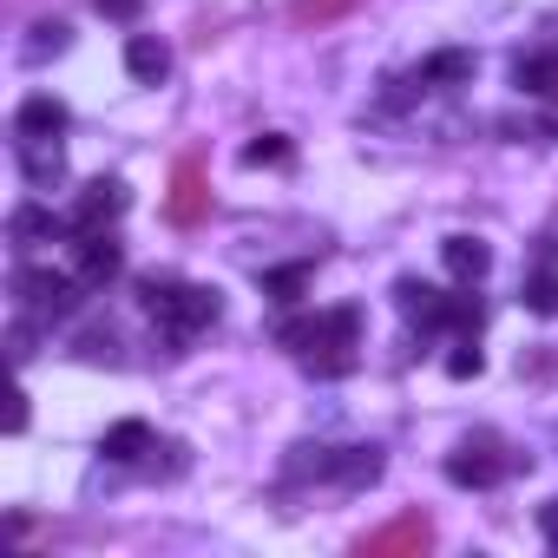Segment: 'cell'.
Segmentation results:
<instances>
[{
    "instance_id": "6da1fadb",
    "label": "cell",
    "mask_w": 558,
    "mask_h": 558,
    "mask_svg": "<svg viewBox=\"0 0 558 558\" xmlns=\"http://www.w3.org/2000/svg\"><path fill=\"white\" fill-rule=\"evenodd\" d=\"M138 310H151V316L171 329V342H191L197 329H210V323L223 316L217 290L178 283V276H145V283H138Z\"/></svg>"
},
{
    "instance_id": "7a4b0ae2",
    "label": "cell",
    "mask_w": 558,
    "mask_h": 558,
    "mask_svg": "<svg viewBox=\"0 0 558 558\" xmlns=\"http://www.w3.org/2000/svg\"><path fill=\"white\" fill-rule=\"evenodd\" d=\"M80 290L86 283H73V276H60V269H34V263L14 269V296H21L27 316H66L80 303Z\"/></svg>"
},
{
    "instance_id": "3957f363",
    "label": "cell",
    "mask_w": 558,
    "mask_h": 558,
    "mask_svg": "<svg viewBox=\"0 0 558 558\" xmlns=\"http://www.w3.org/2000/svg\"><path fill=\"white\" fill-rule=\"evenodd\" d=\"M355 551L362 558H421V551H434V519L427 512H401V519L375 525Z\"/></svg>"
},
{
    "instance_id": "277c9868",
    "label": "cell",
    "mask_w": 558,
    "mask_h": 558,
    "mask_svg": "<svg viewBox=\"0 0 558 558\" xmlns=\"http://www.w3.org/2000/svg\"><path fill=\"white\" fill-rule=\"evenodd\" d=\"M165 210H171L178 230H197V223L210 217V178H204V165H197L191 151L171 165V197H165Z\"/></svg>"
},
{
    "instance_id": "5b68a950",
    "label": "cell",
    "mask_w": 558,
    "mask_h": 558,
    "mask_svg": "<svg viewBox=\"0 0 558 558\" xmlns=\"http://www.w3.org/2000/svg\"><path fill=\"white\" fill-rule=\"evenodd\" d=\"M119 210H125V184H119V178H99V184L80 191V204H73V230H80V236H86V230H106Z\"/></svg>"
},
{
    "instance_id": "8992f818",
    "label": "cell",
    "mask_w": 558,
    "mask_h": 558,
    "mask_svg": "<svg viewBox=\"0 0 558 558\" xmlns=\"http://www.w3.org/2000/svg\"><path fill=\"white\" fill-rule=\"evenodd\" d=\"M119 269H125V250H119L106 230H86V236H80V283H86V290H106Z\"/></svg>"
},
{
    "instance_id": "52a82bcc",
    "label": "cell",
    "mask_w": 558,
    "mask_h": 558,
    "mask_svg": "<svg viewBox=\"0 0 558 558\" xmlns=\"http://www.w3.org/2000/svg\"><path fill=\"white\" fill-rule=\"evenodd\" d=\"M21 178H27L34 191L66 184V151H60V138H21Z\"/></svg>"
},
{
    "instance_id": "ba28073f",
    "label": "cell",
    "mask_w": 558,
    "mask_h": 558,
    "mask_svg": "<svg viewBox=\"0 0 558 558\" xmlns=\"http://www.w3.org/2000/svg\"><path fill=\"white\" fill-rule=\"evenodd\" d=\"M499 473H506V460L493 453V440H466V447L447 460V480H453V486H493Z\"/></svg>"
},
{
    "instance_id": "9c48e42d",
    "label": "cell",
    "mask_w": 558,
    "mask_h": 558,
    "mask_svg": "<svg viewBox=\"0 0 558 558\" xmlns=\"http://www.w3.org/2000/svg\"><path fill=\"white\" fill-rule=\"evenodd\" d=\"M125 73H132L138 86H158V80L171 73V47L151 40V34H132V40H125Z\"/></svg>"
},
{
    "instance_id": "30bf717a",
    "label": "cell",
    "mask_w": 558,
    "mask_h": 558,
    "mask_svg": "<svg viewBox=\"0 0 558 558\" xmlns=\"http://www.w3.org/2000/svg\"><path fill=\"white\" fill-rule=\"evenodd\" d=\"M473 73H480V60H473L466 47H447V53H434V60L421 66V86H440V93H453V86H473Z\"/></svg>"
},
{
    "instance_id": "8fae6325",
    "label": "cell",
    "mask_w": 558,
    "mask_h": 558,
    "mask_svg": "<svg viewBox=\"0 0 558 558\" xmlns=\"http://www.w3.org/2000/svg\"><path fill=\"white\" fill-rule=\"evenodd\" d=\"M14 125H21V138H60V132H66V106L47 99V93H34V99L14 112Z\"/></svg>"
},
{
    "instance_id": "7c38bea8",
    "label": "cell",
    "mask_w": 558,
    "mask_h": 558,
    "mask_svg": "<svg viewBox=\"0 0 558 558\" xmlns=\"http://www.w3.org/2000/svg\"><path fill=\"white\" fill-rule=\"evenodd\" d=\"M440 256H447V269L460 276V283H480V276L493 269V250H486L480 236H447V243H440Z\"/></svg>"
},
{
    "instance_id": "4fadbf2b",
    "label": "cell",
    "mask_w": 558,
    "mask_h": 558,
    "mask_svg": "<svg viewBox=\"0 0 558 558\" xmlns=\"http://www.w3.org/2000/svg\"><path fill=\"white\" fill-rule=\"evenodd\" d=\"M512 86L519 93H538V99H558V53H519Z\"/></svg>"
},
{
    "instance_id": "5bb4252c",
    "label": "cell",
    "mask_w": 558,
    "mask_h": 558,
    "mask_svg": "<svg viewBox=\"0 0 558 558\" xmlns=\"http://www.w3.org/2000/svg\"><path fill=\"white\" fill-rule=\"evenodd\" d=\"M395 310H401L408 323H447V303H440L427 283H414V276H408V283H395Z\"/></svg>"
},
{
    "instance_id": "9a60e30c",
    "label": "cell",
    "mask_w": 558,
    "mask_h": 558,
    "mask_svg": "<svg viewBox=\"0 0 558 558\" xmlns=\"http://www.w3.org/2000/svg\"><path fill=\"white\" fill-rule=\"evenodd\" d=\"M53 230H60V223H53V210H47V204H21V210L8 217V236H14L21 250H34V243H47Z\"/></svg>"
},
{
    "instance_id": "2e32d148",
    "label": "cell",
    "mask_w": 558,
    "mask_h": 558,
    "mask_svg": "<svg viewBox=\"0 0 558 558\" xmlns=\"http://www.w3.org/2000/svg\"><path fill=\"white\" fill-rule=\"evenodd\" d=\"M99 453L106 460H138V453H151V427L145 421H119V427H106Z\"/></svg>"
},
{
    "instance_id": "e0dca14e",
    "label": "cell",
    "mask_w": 558,
    "mask_h": 558,
    "mask_svg": "<svg viewBox=\"0 0 558 558\" xmlns=\"http://www.w3.org/2000/svg\"><path fill=\"white\" fill-rule=\"evenodd\" d=\"M336 480H342V486H375V480H381V447H349V453H336Z\"/></svg>"
},
{
    "instance_id": "ac0fdd59",
    "label": "cell",
    "mask_w": 558,
    "mask_h": 558,
    "mask_svg": "<svg viewBox=\"0 0 558 558\" xmlns=\"http://www.w3.org/2000/svg\"><path fill=\"white\" fill-rule=\"evenodd\" d=\"M303 290H310V263H283V269L263 276V296L269 303H303Z\"/></svg>"
},
{
    "instance_id": "d6986e66",
    "label": "cell",
    "mask_w": 558,
    "mask_h": 558,
    "mask_svg": "<svg viewBox=\"0 0 558 558\" xmlns=\"http://www.w3.org/2000/svg\"><path fill=\"white\" fill-rule=\"evenodd\" d=\"M355 8H362V0H290V21L296 27H329V21H342Z\"/></svg>"
},
{
    "instance_id": "ffe728a7",
    "label": "cell",
    "mask_w": 558,
    "mask_h": 558,
    "mask_svg": "<svg viewBox=\"0 0 558 558\" xmlns=\"http://www.w3.org/2000/svg\"><path fill=\"white\" fill-rule=\"evenodd\" d=\"M243 165H290V138H276V132L250 138V145H243Z\"/></svg>"
},
{
    "instance_id": "44dd1931",
    "label": "cell",
    "mask_w": 558,
    "mask_h": 558,
    "mask_svg": "<svg viewBox=\"0 0 558 558\" xmlns=\"http://www.w3.org/2000/svg\"><path fill=\"white\" fill-rule=\"evenodd\" d=\"M525 310L558 316V276H532V283H525Z\"/></svg>"
},
{
    "instance_id": "7402d4cb",
    "label": "cell",
    "mask_w": 558,
    "mask_h": 558,
    "mask_svg": "<svg viewBox=\"0 0 558 558\" xmlns=\"http://www.w3.org/2000/svg\"><path fill=\"white\" fill-rule=\"evenodd\" d=\"M447 323H453V329H466V336H473V329H480V323H486V310H480V296H453V303H447Z\"/></svg>"
},
{
    "instance_id": "603a6c76",
    "label": "cell",
    "mask_w": 558,
    "mask_h": 558,
    "mask_svg": "<svg viewBox=\"0 0 558 558\" xmlns=\"http://www.w3.org/2000/svg\"><path fill=\"white\" fill-rule=\"evenodd\" d=\"M34 34H40V40L27 47V60H47V53H60V47H66V27H60V21H47V27H34Z\"/></svg>"
},
{
    "instance_id": "cb8c5ba5",
    "label": "cell",
    "mask_w": 558,
    "mask_h": 558,
    "mask_svg": "<svg viewBox=\"0 0 558 558\" xmlns=\"http://www.w3.org/2000/svg\"><path fill=\"white\" fill-rule=\"evenodd\" d=\"M447 375H453V381H466V375H480V349H473V342H460V349L447 355Z\"/></svg>"
},
{
    "instance_id": "d4e9b609",
    "label": "cell",
    "mask_w": 558,
    "mask_h": 558,
    "mask_svg": "<svg viewBox=\"0 0 558 558\" xmlns=\"http://www.w3.org/2000/svg\"><path fill=\"white\" fill-rule=\"evenodd\" d=\"M93 8H99L106 21H138V14H145V0H93Z\"/></svg>"
},
{
    "instance_id": "484cf974",
    "label": "cell",
    "mask_w": 558,
    "mask_h": 558,
    "mask_svg": "<svg viewBox=\"0 0 558 558\" xmlns=\"http://www.w3.org/2000/svg\"><path fill=\"white\" fill-rule=\"evenodd\" d=\"M8 355H14V362H27V355H34V329H27V323H14V329H8Z\"/></svg>"
},
{
    "instance_id": "4316f807",
    "label": "cell",
    "mask_w": 558,
    "mask_h": 558,
    "mask_svg": "<svg viewBox=\"0 0 558 558\" xmlns=\"http://www.w3.org/2000/svg\"><path fill=\"white\" fill-rule=\"evenodd\" d=\"M27 427V395H14V408H8V434H21Z\"/></svg>"
},
{
    "instance_id": "83f0119b",
    "label": "cell",
    "mask_w": 558,
    "mask_h": 558,
    "mask_svg": "<svg viewBox=\"0 0 558 558\" xmlns=\"http://www.w3.org/2000/svg\"><path fill=\"white\" fill-rule=\"evenodd\" d=\"M538 532H545V538H551V545H558V499H551V506H545V512H538Z\"/></svg>"
},
{
    "instance_id": "f1b7e54d",
    "label": "cell",
    "mask_w": 558,
    "mask_h": 558,
    "mask_svg": "<svg viewBox=\"0 0 558 558\" xmlns=\"http://www.w3.org/2000/svg\"><path fill=\"white\" fill-rule=\"evenodd\" d=\"M538 138H558V106H551V112L538 119Z\"/></svg>"
}]
</instances>
